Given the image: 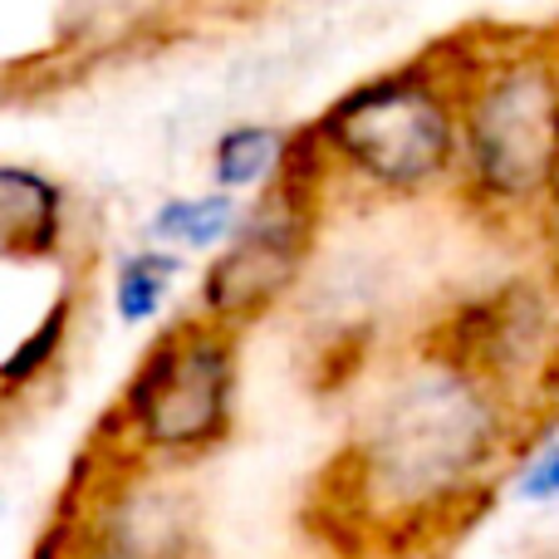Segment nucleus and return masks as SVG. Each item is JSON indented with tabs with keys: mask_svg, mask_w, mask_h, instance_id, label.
<instances>
[{
	"mask_svg": "<svg viewBox=\"0 0 559 559\" xmlns=\"http://www.w3.org/2000/svg\"><path fill=\"white\" fill-rule=\"evenodd\" d=\"M187 280V255L167 251V246H133L118 255L114 285H108V305L123 329H163L167 309H173L177 289Z\"/></svg>",
	"mask_w": 559,
	"mask_h": 559,
	"instance_id": "nucleus-12",
	"label": "nucleus"
},
{
	"mask_svg": "<svg viewBox=\"0 0 559 559\" xmlns=\"http://www.w3.org/2000/svg\"><path fill=\"white\" fill-rule=\"evenodd\" d=\"M531 432V417L432 334L354 413L329 466L324 515L358 550H432L511 486Z\"/></svg>",
	"mask_w": 559,
	"mask_h": 559,
	"instance_id": "nucleus-1",
	"label": "nucleus"
},
{
	"mask_svg": "<svg viewBox=\"0 0 559 559\" xmlns=\"http://www.w3.org/2000/svg\"><path fill=\"white\" fill-rule=\"evenodd\" d=\"M74 236V202L55 173L29 163L0 167V251L5 265H59Z\"/></svg>",
	"mask_w": 559,
	"mask_h": 559,
	"instance_id": "nucleus-8",
	"label": "nucleus"
},
{
	"mask_svg": "<svg viewBox=\"0 0 559 559\" xmlns=\"http://www.w3.org/2000/svg\"><path fill=\"white\" fill-rule=\"evenodd\" d=\"M246 216V197L222 192V187H206V192H177L147 212V241L167 246L177 255H206L212 261L236 231H241Z\"/></svg>",
	"mask_w": 559,
	"mask_h": 559,
	"instance_id": "nucleus-10",
	"label": "nucleus"
},
{
	"mask_svg": "<svg viewBox=\"0 0 559 559\" xmlns=\"http://www.w3.org/2000/svg\"><path fill=\"white\" fill-rule=\"evenodd\" d=\"M295 147H299V128L265 123V118L226 123L212 143V187L251 202V197L271 192L280 177L289 173Z\"/></svg>",
	"mask_w": 559,
	"mask_h": 559,
	"instance_id": "nucleus-9",
	"label": "nucleus"
},
{
	"mask_svg": "<svg viewBox=\"0 0 559 559\" xmlns=\"http://www.w3.org/2000/svg\"><path fill=\"white\" fill-rule=\"evenodd\" d=\"M559 182V35H466L456 197L535 231Z\"/></svg>",
	"mask_w": 559,
	"mask_h": 559,
	"instance_id": "nucleus-3",
	"label": "nucleus"
},
{
	"mask_svg": "<svg viewBox=\"0 0 559 559\" xmlns=\"http://www.w3.org/2000/svg\"><path fill=\"white\" fill-rule=\"evenodd\" d=\"M452 354L491 378L531 423L559 397V280H511L437 329Z\"/></svg>",
	"mask_w": 559,
	"mask_h": 559,
	"instance_id": "nucleus-7",
	"label": "nucleus"
},
{
	"mask_svg": "<svg viewBox=\"0 0 559 559\" xmlns=\"http://www.w3.org/2000/svg\"><path fill=\"white\" fill-rule=\"evenodd\" d=\"M74 324H79V285L64 280V289L39 309V319L15 338V348L0 364V393H5L10 407H20V397L45 388L59 373L69 344H74Z\"/></svg>",
	"mask_w": 559,
	"mask_h": 559,
	"instance_id": "nucleus-11",
	"label": "nucleus"
},
{
	"mask_svg": "<svg viewBox=\"0 0 559 559\" xmlns=\"http://www.w3.org/2000/svg\"><path fill=\"white\" fill-rule=\"evenodd\" d=\"M236 413L241 334L187 309L167 319L128 368L94 447L153 472H187L231 442Z\"/></svg>",
	"mask_w": 559,
	"mask_h": 559,
	"instance_id": "nucleus-4",
	"label": "nucleus"
},
{
	"mask_svg": "<svg viewBox=\"0 0 559 559\" xmlns=\"http://www.w3.org/2000/svg\"><path fill=\"white\" fill-rule=\"evenodd\" d=\"M540 246H545V261H550V275L559 280V182L550 192V202H545V216H540Z\"/></svg>",
	"mask_w": 559,
	"mask_h": 559,
	"instance_id": "nucleus-14",
	"label": "nucleus"
},
{
	"mask_svg": "<svg viewBox=\"0 0 559 559\" xmlns=\"http://www.w3.org/2000/svg\"><path fill=\"white\" fill-rule=\"evenodd\" d=\"M511 501L521 506H559V437H545L515 462L511 472Z\"/></svg>",
	"mask_w": 559,
	"mask_h": 559,
	"instance_id": "nucleus-13",
	"label": "nucleus"
},
{
	"mask_svg": "<svg viewBox=\"0 0 559 559\" xmlns=\"http://www.w3.org/2000/svg\"><path fill=\"white\" fill-rule=\"evenodd\" d=\"M334 192L329 163L314 143V128H299V147L289 173L271 192L251 197L241 216V231L202 265L197 275V314L212 324L246 334L299 289L309 261H314L324 202Z\"/></svg>",
	"mask_w": 559,
	"mask_h": 559,
	"instance_id": "nucleus-5",
	"label": "nucleus"
},
{
	"mask_svg": "<svg viewBox=\"0 0 559 559\" xmlns=\"http://www.w3.org/2000/svg\"><path fill=\"white\" fill-rule=\"evenodd\" d=\"M39 559H212V540L182 472H153L88 447Z\"/></svg>",
	"mask_w": 559,
	"mask_h": 559,
	"instance_id": "nucleus-6",
	"label": "nucleus"
},
{
	"mask_svg": "<svg viewBox=\"0 0 559 559\" xmlns=\"http://www.w3.org/2000/svg\"><path fill=\"white\" fill-rule=\"evenodd\" d=\"M462 69L466 35L348 84L309 123L334 187H354L378 202H423L437 192H456Z\"/></svg>",
	"mask_w": 559,
	"mask_h": 559,
	"instance_id": "nucleus-2",
	"label": "nucleus"
}]
</instances>
